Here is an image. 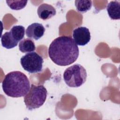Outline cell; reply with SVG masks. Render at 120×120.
<instances>
[{
    "mask_svg": "<svg viewBox=\"0 0 120 120\" xmlns=\"http://www.w3.org/2000/svg\"><path fill=\"white\" fill-rule=\"evenodd\" d=\"M79 51L74 39L62 36L54 39L48 48V55L56 64L66 66L73 63L79 56Z\"/></svg>",
    "mask_w": 120,
    "mask_h": 120,
    "instance_id": "1",
    "label": "cell"
},
{
    "mask_svg": "<svg viewBox=\"0 0 120 120\" xmlns=\"http://www.w3.org/2000/svg\"><path fill=\"white\" fill-rule=\"evenodd\" d=\"M2 87L7 96L19 98L27 94L30 89V82L24 73L18 71H12L5 75Z\"/></svg>",
    "mask_w": 120,
    "mask_h": 120,
    "instance_id": "2",
    "label": "cell"
},
{
    "mask_svg": "<svg viewBox=\"0 0 120 120\" xmlns=\"http://www.w3.org/2000/svg\"><path fill=\"white\" fill-rule=\"evenodd\" d=\"M47 95V91L43 85L31 84L29 91L24 97L26 107L29 110L39 108L45 102Z\"/></svg>",
    "mask_w": 120,
    "mask_h": 120,
    "instance_id": "3",
    "label": "cell"
},
{
    "mask_svg": "<svg viewBox=\"0 0 120 120\" xmlns=\"http://www.w3.org/2000/svg\"><path fill=\"white\" fill-rule=\"evenodd\" d=\"M87 72L82 65L76 64L67 68L63 74V79L70 87H79L87 79Z\"/></svg>",
    "mask_w": 120,
    "mask_h": 120,
    "instance_id": "4",
    "label": "cell"
},
{
    "mask_svg": "<svg viewBox=\"0 0 120 120\" xmlns=\"http://www.w3.org/2000/svg\"><path fill=\"white\" fill-rule=\"evenodd\" d=\"M44 60L43 57L36 52L26 53L20 60L23 68L30 73H37L42 71Z\"/></svg>",
    "mask_w": 120,
    "mask_h": 120,
    "instance_id": "5",
    "label": "cell"
},
{
    "mask_svg": "<svg viewBox=\"0 0 120 120\" xmlns=\"http://www.w3.org/2000/svg\"><path fill=\"white\" fill-rule=\"evenodd\" d=\"M73 37L77 45L84 46L90 41L91 36L89 30L87 28L79 27L74 30Z\"/></svg>",
    "mask_w": 120,
    "mask_h": 120,
    "instance_id": "6",
    "label": "cell"
},
{
    "mask_svg": "<svg viewBox=\"0 0 120 120\" xmlns=\"http://www.w3.org/2000/svg\"><path fill=\"white\" fill-rule=\"evenodd\" d=\"M45 31V28L42 24L35 22L27 27L26 35L29 38L37 40L43 36Z\"/></svg>",
    "mask_w": 120,
    "mask_h": 120,
    "instance_id": "7",
    "label": "cell"
},
{
    "mask_svg": "<svg viewBox=\"0 0 120 120\" xmlns=\"http://www.w3.org/2000/svg\"><path fill=\"white\" fill-rule=\"evenodd\" d=\"M37 13L40 19L43 20H46L54 16L56 14V11L52 6L43 3L38 7Z\"/></svg>",
    "mask_w": 120,
    "mask_h": 120,
    "instance_id": "8",
    "label": "cell"
},
{
    "mask_svg": "<svg viewBox=\"0 0 120 120\" xmlns=\"http://www.w3.org/2000/svg\"><path fill=\"white\" fill-rule=\"evenodd\" d=\"M108 14L112 20L120 19V2L118 0L110 1L106 7Z\"/></svg>",
    "mask_w": 120,
    "mask_h": 120,
    "instance_id": "9",
    "label": "cell"
},
{
    "mask_svg": "<svg viewBox=\"0 0 120 120\" xmlns=\"http://www.w3.org/2000/svg\"><path fill=\"white\" fill-rule=\"evenodd\" d=\"M1 45L3 47L9 49L17 46L18 42L12 36L10 32H6L1 37Z\"/></svg>",
    "mask_w": 120,
    "mask_h": 120,
    "instance_id": "10",
    "label": "cell"
},
{
    "mask_svg": "<svg viewBox=\"0 0 120 120\" xmlns=\"http://www.w3.org/2000/svg\"><path fill=\"white\" fill-rule=\"evenodd\" d=\"M19 50L23 53L30 52L36 50L34 41L30 38H24L21 40L19 44Z\"/></svg>",
    "mask_w": 120,
    "mask_h": 120,
    "instance_id": "11",
    "label": "cell"
},
{
    "mask_svg": "<svg viewBox=\"0 0 120 120\" xmlns=\"http://www.w3.org/2000/svg\"><path fill=\"white\" fill-rule=\"evenodd\" d=\"M77 11L81 13H84L90 10L92 3L90 0H76L75 1Z\"/></svg>",
    "mask_w": 120,
    "mask_h": 120,
    "instance_id": "12",
    "label": "cell"
},
{
    "mask_svg": "<svg viewBox=\"0 0 120 120\" xmlns=\"http://www.w3.org/2000/svg\"><path fill=\"white\" fill-rule=\"evenodd\" d=\"M12 37L18 42L21 40L25 35V28L22 25H15L9 31Z\"/></svg>",
    "mask_w": 120,
    "mask_h": 120,
    "instance_id": "13",
    "label": "cell"
},
{
    "mask_svg": "<svg viewBox=\"0 0 120 120\" xmlns=\"http://www.w3.org/2000/svg\"><path fill=\"white\" fill-rule=\"evenodd\" d=\"M28 0H6L8 6L13 10H18L23 8L27 5Z\"/></svg>",
    "mask_w": 120,
    "mask_h": 120,
    "instance_id": "14",
    "label": "cell"
}]
</instances>
